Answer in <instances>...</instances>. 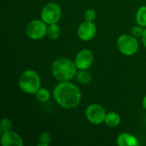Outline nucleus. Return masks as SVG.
<instances>
[{
	"instance_id": "obj_1",
	"label": "nucleus",
	"mask_w": 146,
	"mask_h": 146,
	"mask_svg": "<svg viewBox=\"0 0 146 146\" xmlns=\"http://www.w3.org/2000/svg\"><path fill=\"white\" fill-rule=\"evenodd\" d=\"M53 97L61 107L71 110L80 104L81 92L79 87L70 81H62L55 86Z\"/></svg>"
},
{
	"instance_id": "obj_2",
	"label": "nucleus",
	"mask_w": 146,
	"mask_h": 146,
	"mask_svg": "<svg viewBox=\"0 0 146 146\" xmlns=\"http://www.w3.org/2000/svg\"><path fill=\"white\" fill-rule=\"evenodd\" d=\"M77 69L75 62L66 57L56 58L51 65V74L59 82L73 80L76 76Z\"/></svg>"
},
{
	"instance_id": "obj_3",
	"label": "nucleus",
	"mask_w": 146,
	"mask_h": 146,
	"mask_svg": "<svg viewBox=\"0 0 146 146\" xmlns=\"http://www.w3.org/2000/svg\"><path fill=\"white\" fill-rule=\"evenodd\" d=\"M18 85L21 90L25 93L34 95L40 88L41 80L36 71L27 69L21 74L18 80Z\"/></svg>"
},
{
	"instance_id": "obj_4",
	"label": "nucleus",
	"mask_w": 146,
	"mask_h": 146,
	"mask_svg": "<svg viewBox=\"0 0 146 146\" xmlns=\"http://www.w3.org/2000/svg\"><path fill=\"white\" fill-rule=\"evenodd\" d=\"M118 50L124 56H133L139 50V42L136 37L130 34L121 35L116 41Z\"/></svg>"
},
{
	"instance_id": "obj_5",
	"label": "nucleus",
	"mask_w": 146,
	"mask_h": 146,
	"mask_svg": "<svg viewBox=\"0 0 146 146\" xmlns=\"http://www.w3.org/2000/svg\"><path fill=\"white\" fill-rule=\"evenodd\" d=\"M40 16L47 25L57 23L62 16V8L56 3H48L43 7Z\"/></svg>"
},
{
	"instance_id": "obj_6",
	"label": "nucleus",
	"mask_w": 146,
	"mask_h": 146,
	"mask_svg": "<svg viewBox=\"0 0 146 146\" xmlns=\"http://www.w3.org/2000/svg\"><path fill=\"white\" fill-rule=\"evenodd\" d=\"M48 25L41 19L31 21L26 27L27 36L33 40H39L47 35Z\"/></svg>"
},
{
	"instance_id": "obj_7",
	"label": "nucleus",
	"mask_w": 146,
	"mask_h": 146,
	"mask_svg": "<svg viewBox=\"0 0 146 146\" xmlns=\"http://www.w3.org/2000/svg\"><path fill=\"white\" fill-rule=\"evenodd\" d=\"M106 114L104 108L98 104H92L86 110V117L87 121L95 125L104 122Z\"/></svg>"
},
{
	"instance_id": "obj_8",
	"label": "nucleus",
	"mask_w": 146,
	"mask_h": 146,
	"mask_svg": "<svg viewBox=\"0 0 146 146\" xmlns=\"http://www.w3.org/2000/svg\"><path fill=\"white\" fill-rule=\"evenodd\" d=\"M94 61L93 53L88 49H83L78 52L75 56V65L80 70H87L92 65Z\"/></svg>"
},
{
	"instance_id": "obj_9",
	"label": "nucleus",
	"mask_w": 146,
	"mask_h": 146,
	"mask_svg": "<svg viewBox=\"0 0 146 146\" xmlns=\"http://www.w3.org/2000/svg\"><path fill=\"white\" fill-rule=\"evenodd\" d=\"M97 33V27L92 21H85L82 22L77 30V35L83 41L92 40Z\"/></svg>"
},
{
	"instance_id": "obj_10",
	"label": "nucleus",
	"mask_w": 146,
	"mask_h": 146,
	"mask_svg": "<svg viewBox=\"0 0 146 146\" xmlns=\"http://www.w3.org/2000/svg\"><path fill=\"white\" fill-rule=\"evenodd\" d=\"M23 144L21 137L17 133L12 130L2 133L1 145L3 146H22Z\"/></svg>"
},
{
	"instance_id": "obj_11",
	"label": "nucleus",
	"mask_w": 146,
	"mask_h": 146,
	"mask_svg": "<svg viewBox=\"0 0 146 146\" xmlns=\"http://www.w3.org/2000/svg\"><path fill=\"white\" fill-rule=\"evenodd\" d=\"M116 144L119 146H138L139 141L133 134L128 133H121L116 139Z\"/></svg>"
},
{
	"instance_id": "obj_12",
	"label": "nucleus",
	"mask_w": 146,
	"mask_h": 146,
	"mask_svg": "<svg viewBox=\"0 0 146 146\" xmlns=\"http://www.w3.org/2000/svg\"><path fill=\"white\" fill-rule=\"evenodd\" d=\"M104 123L110 127H116L121 123V116L116 112L110 111L106 114Z\"/></svg>"
},
{
	"instance_id": "obj_13",
	"label": "nucleus",
	"mask_w": 146,
	"mask_h": 146,
	"mask_svg": "<svg viewBox=\"0 0 146 146\" xmlns=\"http://www.w3.org/2000/svg\"><path fill=\"white\" fill-rule=\"evenodd\" d=\"M76 80L79 83L82 85H88L92 80V74L86 70H80L76 74Z\"/></svg>"
},
{
	"instance_id": "obj_14",
	"label": "nucleus",
	"mask_w": 146,
	"mask_h": 146,
	"mask_svg": "<svg viewBox=\"0 0 146 146\" xmlns=\"http://www.w3.org/2000/svg\"><path fill=\"white\" fill-rule=\"evenodd\" d=\"M135 19L138 25H140L146 28V5L141 6L138 9Z\"/></svg>"
},
{
	"instance_id": "obj_15",
	"label": "nucleus",
	"mask_w": 146,
	"mask_h": 146,
	"mask_svg": "<svg viewBox=\"0 0 146 146\" xmlns=\"http://www.w3.org/2000/svg\"><path fill=\"white\" fill-rule=\"evenodd\" d=\"M61 35V28L60 27L55 23V24H50L48 25V29H47V36L53 40H56L59 38Z\"/></svg>"
},
{
	"instance_id": "obj_16",
	"label": "nucleus",
	"mask_w": 146,
	"mask_h": 146,
	"mask_svg": "<svg viewBox=\"0 0 146 146\" xmlns=\"http://www.w3.org/2000/svg\"><path fill=\"white\" fill-rule=\"evenodd\" d=\"M34 95L36 97V99L40 103H46L47 101H49L50 98V92L44 87H40Z\"/></svg>"
},
{
	"instance_id": "obj_17",
	"label": "nucleus",
	"mask_w": 146,
	"mask_h": 146,
	"mask_svg": "<svg viewBox=\"0 0 146 146\" xmlns=\"http://www.w3.org/2000/svg\"><path fill=\"white\" fill-rule=\"evenodd\" d=\"M52 139V136L49 132H43L39 136V143L38 146H48Z\"/></svg>"
},
{
	"instance_id": "obj_18",
	"label": "nucleus",
	"mask_w": 146,
	"mask_h": 146,
	"mask_svg": "<svg viewBox=\"0 0 146 146\" xmlns=\"http://www.w3.org/2000/svg\"><path fill=\"white\" fill-rule=\"evenodd\" d=\"M12 127H13V123H12L10 119H9L7 117H4V118L2 119L1 126H0V131L2 133L12 130Z\"/></svg>"
},
{
	"instance_id": "obj_19",
	"label": "nucleus",
	"mask_w": 146,
	"mask_h": 146,
	"mask_svg": "<svg viewBox=\"0 0 146 146\" xmlns=\"http://www.w3.org/2000/svg\"><path fill=\"white\" fill-rule=\"evenodd\" d=\"M96 17H97L96 11L92 9H88L84 14V19L86 21H92L93 22L96 20Z\"/></svg>"
},
{
	"instance_id": "obj_20",
	"label": "nucleus",
	"mask_w": 146,
	"mask_h": 146,
	"mask_svg": "<svg viewBox=\"0 0 146 146\" xmlns=\"http://www.w3.org/2000/svg\"><path fill=\"white\" fill-rule=\"evenodd\" d=\"M145 27L140 26V25H137V26H134L133 28H132V35H133L134 37H136L137 38H142L143 34H144V32H145Z\"/></svg>"
},
{
	"instance_id": "obj_21",
	"label": "nucleus",
	"mask_w": 146,
	"mask_h": 146,
	"mask_svg": "<svg viewBox=\"0 0 146 146\" xmlns=\"http://www.w3.org/2000/svg\"><path fill=\"white\" fill-rule=\"evenodd\" d=\"M142 42L145 45V47L146 48V28L145 29V32H144V34L142 36Z\"/></svg>"
},
{
	"instance_id": "obj_22",
	"label": "nucleus",
	"mask_w": 146,
	"mask_h": 146,
	"mask_svg": "<svg viewBox=\"0 0 146 146\" xmlns=\"http://www.w3.org/2000/svg\"><path fill=\"white\" fill-rule=\"evenodd\" d=\"M142 105H143V108L146 110V95L144 97V98L142 100Z\"/></svg>"
}]
</instances>
